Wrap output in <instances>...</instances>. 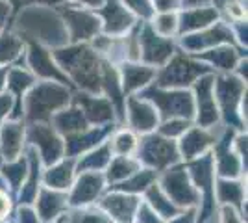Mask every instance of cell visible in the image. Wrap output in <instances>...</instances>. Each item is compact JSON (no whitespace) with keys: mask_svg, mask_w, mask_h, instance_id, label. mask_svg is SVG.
I'll use <instances>...</instances> for the list:
<instances>
[{"mask_svg":"<svg viewBox=\"0 0 248 223\" xmlns=\"http://www.w3.org/2000/svg\"><path fill=\"white\" fill-rule=\"evenodd\" d=\"M52 56L56 64L65 69L69 80L82 87L85 93L96 95L102 91V60L87 43H73L71 47L56 49Z\"/></svg>","mask_w":248,"mask_h":223,"instance_id":"1","label":"cell"},{"mask_svg":"<svg viewBox=\"0 0 248 223\" xmlns=\"http://www.w3.org/2000/svg\"><path fill=\"white\" fill-rule=\"evenodd\" d=\"M71 91L60 82L45 80L31 86L30 93L24 97V112L30 123H48L50 117L71 103Z\"/></svg>","mask_w":248,"mask_h":223,"instance_id":"2","label":"cell"},{"mask_svg":"<svg viewBox=\"0 0 248 223\" xmlns=\"http://www.w3.org/2000/svg\"><path fill=\"white\" fill-rule=\"evenodd\" d=\"M139 97L152 103L157 110V116L163 119H172V117L191 119L195 116V99L187 89H167L157 86L150 87L146 86Z\"/></svg>","mask_w":248,"mask_h":223,"instance_id":"3","label":"cell"},{"mask_svg":"<svg viewBox=\"0 0 248 223\" xmlns=\"http://www.w3.org/2000/svg\"><path fill=\"white\" fill-rule=\"evenodd\" d=\"M245 93H247V82L239 76L220 74L217 78H213V95L218 103V114H222L228 127H243L239 104H241Z\"/></svg>","mask_w":248,"mask_h":223,"instance_id":"4","label":"cell"},{"mask_svg":"<svg viewBox=\"0 0 248 223\" xmlns=\"http://www.w3.org/2000/svg\"><path fill=\"white\" fill-rule=\"evenodd\" d=\"M209 73V67L202 65L200 60L191 58L187 54H172L170 60L163 65L159 73H155L157 87H167V89H186L202 74Z\"/></svg>","mask_w":248,"mask_h":223,"instance_id":"5","label":"cell"},{"mask_svg":"<svg viewBox=\"0 0 248 223\" xmlns=\"http://www.w3.org/2000/svg\"><path fill=\"white\" fill-rule=\"evenodd\" d=\"M137 160L146 164L150 170H165L180 160L178 145L161 134H148L137 143Z\"/></svg>","mask_w":248,"mask_h":223,"instance_id":"6","label":"cell"},{"mask_svg":"<svg viewBox=\"0 0 248 223\" xmlns=\"http://www.w3.org/2000/svg\"><path fill=\"white\" fill-rule=\"evenodd\" d=\"M139 39V60L150 67H163L176 52V45L170 37H163L150 26V22L143 24L137 34Z\"/></svg>","mask_w":248,"mask_h":223,"instance_id":"7","label":"cell"},{"mask_svg":"<svg viewBox=\"0 0 248 223\" xmlns=\"http://www.w3.org/2000/svg\"><path fill=\"white\" fill-rule=\"evenodd\" d=\"M159 188L165 191V195L176 206H195L200 201V191L191 182L186 168H182V166L169 168L165 175L161 177Z\"/></svg>","mask_w":248,"mask_h":223,"instance_id":"8","label":"cell"},{"mask_svg":"<svg viewBox=\"0 0 248 223\" xmlns=\"http://www.w3.org/2000/svg\"><path fill=\"white\" fill-rule=\"evenodd\" d=\"M60 13L69 30V37L73 43H85L98 35L102 30V22L93 11L80 10L78 6H62Z\"/></svg>","mask_w":248,"mask_h":223,"instance_id":"9","label":"cell"},{"mask_svg":"<svg viewBox=\"0 0 248 223\" xmlns=\"http://www.w3.org/2000/svg\"><path fill=\"white\" fill-rule=\"evenodd\" d=\"M213 78L211 74H202L197 78L195 84V114H197L198 127L211 128L218 121V108L217 101L213 95Z\"/></svg>","mask_w":248,"mask_h":223,"instance_id":"10","label":"cell"},{"mask_svg":"<svg viewBox=\"0 0 248 223\" xmlns=\"http://www.w3.org/2000/svg\"><path fill=\"white\" fill-rule=\"evenodd\" d=\"M28 139L39 149L41 158L46 166H52L58 160H62L65 153V143L60 132L48 123H31L28 128Z\"/></svg>","mask_w":248,"mask_h":223,"instance_id":"11","label":"cell"},{"mask_svg":"<svg viewBox=\"0 0 248 223\" xmlns=\"http://www.w3.org/2000/svg\"><path fill=\"white\" fill-rule=\"evenodd\" d=\"M180 43H182V47L189 54H195L198 51L213 49V47L222 45V43H233V32L228 28L226 24L217 21V24L213 22L207 28H202L198 32H191L182 35Z\"/></svg>","mask_w":248,"mask_h":223,"instance_id":"12","label":"cell"},{"mask_svg":"<svg viewBox=\"0 0 248 223\" xmlns=\"http://www.w3.org/2000/svg\"><path fill=\"white\" fill-rule=\"evenodd\" d=\"M94 13L102 19V30L106 35H123L130 28H134L135 19L134 13L124 6L121 0H104L100 8H96Z\"/></svg>","mask_w":248,"mask_h":223,"instance_id":"13","label":"cell"},{"mask_svg":"<svg viewBox=\"0 0 248 223\" xmlns=\"http://www.w3.org/2000/svg\"><path fill=\"white\" fill-rule=\"evenodd\" d=\"M28 65L35 76H41L45 80L60 82V84H71L69 76L63 73L62 67L56 64L50 51H46L41 43L28 41Z\"/></svg>","mask_w":248,"mask_h":223,"instance_id":"14","label":"cell"},{"mask_svg":"<svg viewBox=\"0 0 248 223\" xmlns=\"http://www.w3.org/2000/svg\"><path fill=\"white\" fill-rule=\"evenodd\" d=\"M124 110H128L126 112L128 114V121H130V127L134 128L135 132L148 134L159 123L157 110L154 108L152 103H148L143 97H128L124 101Z\"/></svg>","mask_w":248,"mask_h":223,"instance_id":"15","label":"cell"},{"mask_svg":"<svg viewBox=\"0 0 248 223\" xmlns=\"http://www.w3.org/2000/svg\"><path fill=\"white\" fill-rule=\"evenodd\" d=\"M71 101L83 112L87 123L102 127V125H108L109 121H113L115 108L109 103V99H106V97H98L83 91V93H76L74 99H71Z\"/></svg>","mask_w":248,"mask_h":223,"instance_id":"16","label":"cell"},{"mask_svg":"<svg viewBox=\"0 0 248 223\" xmlns=\"http://www.w3.org/2000/svg\"><path fill=\"white\" fill-rule=\"evenodd\" d=\"M106 179L98 171H83L80 173L78 181L73 184V191L69 195V205L76 206H87L94 203L104 190Z\"/></svg>","mask_w":248,"mask_h":223,"instance_id":"17","label":"cell"},{"mask_svg":"<svg viewBox=\"0 0 248 223\" xmlns=\"http://www.w3.org/2000/svg\"><path fill=\"white\" fill-rule=\"evenodd\" d=\"M139 197L134 193H124V191L115 190L113 193L106 195L100 201V208L108 214L111 220L119 223H134L135 212L139 208Z\"/></svg>","mask_w":248,"mask_h":223,"instance_id":"18","label":"cell"},{"mask_svg":"<svg viewBox=\"0 0 248 223\" xmlns=\"http://www.w3.org/2000/svg\"><path fill=\"white\" fill-rule=\"evenodd\" d=\"M217 143V136L213 132H209L204 127H189L180 136V143H178V153L180 156L186 160L198 158L200 154H204L207 149L213 147Z\"/></svg>","mask_w":248,"mask_h":223,"instance_id":"19","label":"cell"},{"mask_svg":"<svg viewBox=\"0 0 248 223\" xmlns=\"http://www.w3.org/2000/svg\"><path fill=\"white\" fill-rule=\"evenodd\" d=\"M230 136H232V132L226 130L224 138L213 145L215 147L213 166H217L218 175L222 179H235L241 175V170H243V162L239 158V154L235 151H230Z\"/></svg>","mask_w":248,"mask_h":223,"instance_id":"20","label":"cell"},{"mask_svg":"<svg viewBox=\"0 0 248 223\" xmlns=\"http://www.w3.org/2000/svg\"><path fill=\"white\" fill-rule=\"evenodd\" d=\"M218 10L211 6H200V8H187L178 15V35H186L191 32H198L207 28L209 24L217 22Z\"/></svg>","mask_w":248,"mask_h":223,"instance_id":"21","label":"cell"},{"mask_svg":"<svg viewBox=\"0 0 248 223\" xmlns=\"http://www.w3.org/2000/svg\"><path fill=\"white\" fill-rule=\"evenodd\" d=\"M35 208L37 216L43 222H56L69 205V197L62 190H52V188H43L35 195Z\"/></svg>","mask_w":248,"mask_h":223,"instance_id":"22","label":"cell"},{"mask_svg":"<svg viewBox=\"0 0 248 223\" xmlns=\"http://www.w3.org/2000/svg\"><path fill=\"white\" fill-rule=\"evenodd\" d=\"M155 67H150L146 64H137V62H128L123 65L121 71V86H123L124 95L134 93L137 89H143L155 78Z\"/></svg>","mask_w":248,"mask_h":223,"instance_id":"23","label":"cell"},{"mask_svg":"<svg viewBox=\"0 0 248 223\" xmlns=\"http://www.w3.org/2000/svg\"><path fill=\"white\" fill-rule=\"evenodd\" d=\"M111 130L109 125H102V127H94V128H85L78 134L73 136H67L65 141V153L69 156H76L80 153H87L91 149L98 147L102 143V139L108 136V132Z\"/></svg>","mask_w":248,"mask_h":223,"instance_id":"24","label":"cell"},{"mask_svg":"<svg viewBox=\"0 0 248 223\" xmlns=\"http://www.w3.org/2000/svg\"><path fill=\"white\" fill-rule=\"evenodd\" d=\"M22 138H24V123L19 119H13L2 125L0 130V154L4 158L11 160L19 158L22 149Z\"/></svg>","mask_w":248,"mask_h":223,"instance_id":"25","label":"cell"},{"mask_svg":"<svg viewBox=\"0 0 248 223\" xmlns=\"http://www.w3.org/2000/svg\"><path fill=\"white\" fill-rule=\"evenodd\" d=\"M6 86L10 89V95L15 101V114L13 119L22 117V99L26 95V91L33 86V74L28 73L22 67H10L8 69V76H6Z\"/></svg>","mask_w":248,"mask_h":223,"instance_id":"26","label":"cell"},{"mask_svg":"<svg viewBox=\"0 0 248 223\" xmlns=\"http://www.w3.org/2000/svg\"><path fill=\"white\" fill-rule=\"evenodd\" d=\"M50 123L54 125V128L63 134V136H73V134H78L87 128V119L83 116V112L80 108L73 104L71 108H62L58 110L54 116L50 117Z\"/></svg>","mask_w":248,"mask_h":223,"instance_id":"27","label":"cell"},{"mask_svg":"<svg viewBox=\"0 0 248 223\" xmlns=\"http://www.w3.org/2000/svg\"><path fill=\"white\" fill-rule=\"evenodd\" d=\"M100 84H102V91L106 93V99H109L113 108H117V114L121 116V119H124V101H126V97H124L123 86H121V76L109 62H102Z\"/></svg>","mask_w":248,"mask_h":223,"instance_id":"28","label":"cell"},{"mask_svg":"<svg viewBox=\"0 0 248 223\" xmlns=\"http://www.w3.org/2000/svg\"><path fill=\"white\" fill-rule=\"evenodd\" d=\"M195 58H197V60H204V62H207L209 65H213L215 69L224 71V73L235 69L239 64V60H241L239 52L233 47H230V45H222V47L217 45V47L207 49L204 52H195Z\"/></svg>","mask_w":248,"mask_h":223,"instance_id":"29","label":"cell"},{"mask_svg":"<svg viewBox=\"0 0 248 223\" xmlns=\"http://www.w3.org/2000/svg\"><path fill=\"white\" fill-rule=\"evenodd\" d=\"M45 186L52 190H67L73 186L74 181V160H58L45 171Z\"/></svg>","mask_w":248,"mask_h":223,"instance_id":"30","label":"cell"},{"mask_svg":"<svg viewBox=\"0 0 248 223\" xmlns=\"http://www.w3.org/2000/svg\"><path fill=\"white\" fill-rule=\"evenodd\" d=\"M145 193H146L148 206H150L161 220H172L174 216L180 214V206H176L174 203L167 197L165 191L159 188V184L152 182L145 190Z\"/></svg>","mask_w":248,"mask_h":223,"instance_id":"31","label":"cell"},{"mask_svg":"<svg viewBox=\"0 0 248 223\" xmlns=\"http://www.w3.org/2000/svg\"><path fill=\"white\" fill-rule=\"evenodd\" d=\"M137 170H141L139 160H134L132 156H117V158L109 160L104 179L117 184V182H123L124 179H128L130 175H134Z\"/></svg>","mask_w":248,"mask_h":223,"instance_id":"32","label":"cell"},{"mask_svg":"<svg viewBox=\"0 0 248 223\" xmlns=\"http://www.w3.org/2000/svg\"><path fill=\"white\" fill-rule=\"evenodd\" d=\"M111 147H109V141H106L100 147H94L89 151V154H85L80 162H78V168L76 170L83 173V171H100L104 168H108L109 160H111Z\"/></svg>","mask_w":248,"mask_h":223,"instance_id":"33","label":"cell"},{"mask_svg":"<svg viewBox=\"0 0 248 223\" xmlns=\"http://www.w3.org/2000/svg\"><path fill=\"white\" fill-rule=\"evenodd\" d=\"M28 160H30V171H28L30 177H28V181H26V184L22 186L21 193H19L21 205L31 203L35 199L37 191H39V186H37V182H39V158H37V151L35 149H30Z\"/></svg>","mask_w":248,"mask_h":223,"instance_id":"34","label":"cell"},{"mask_svg":"<svg viewBox=\"0 0 248 223\" xmlns=\"http://www.w3.org/2000/svg\"><path fill=\"white\" fill-rule=\"evenodd\" d=\"M152 182H155V171L154 170H137L134 175H130L123 182H117L113 190L124 191V193H137V191H145Z\"/></svg>","mask_w":248,"mask_h":223,"instance_id":"35","label":"cell"},{"mask_svg":"<svg viewBox=\"0 0 248 223\" xmlns=\"http://www.w3.org/2000/svg\"><path fill=\"white\" fill-rule=\"evenodd\" d=\"M217 195L220 203H226V205L241 208L243 199H245V190H243V184L233 181V179H218Z\"/></svg>","mask_w":248,"mask_h":223,"instance_id":"36","label":"cell"},{"mask_svg":"<svg viewBox=\"0 0 248 223\" xmlns=\"http://www.w3.org/2000/svg\"><path fill=\"white\" fill-rule=\"evenodd\" d=\"M22 52V39L15 34L4 32L0 34V67L8 65Z\"/></svg>","mask_w":248,"mask_h":223,"instance_id":"37","label":"cell"},{"mask_svg":"<svg viewBox=\"0 0 248 223\" xmlns=\"http://www.w3.org/2000/svg\"><path fill=\"white\" fill-rule=\"evenodd\" d=\"M137 138L132 130H119L113 138L109 139L111 153L117 156H132L137 151Z\"/></svg>","mask_w":248,"mask_h":223,"instance_id":"38","label":"cell"},{"mask_svg":"<svg viewBox=\"0 0 248 223\" xmlns=\"http://www.w3.org/2000/svg\"><path fill=\"white\" fill-rule=\"evenodd\" d=\"M67 223H113V220L104 212L102 208H87V206H76V210L65 216Z\"/></svg>","mask_w":248,"mask_h":223,"instance_id":"39","label":"cell"},{"mask_svg":"<svg viewBox=\"0 0 248 223\" xmlns=\"http://www.w3.org/2000/svg\"><path fill=\"white\" fill-rule=\"evenodd\" d=\"M155 32L163 37H172L178 34V15L174 11H167V13H157L154 17V22L150 24Z\"/></svg>","mask_w":248,"mask_h":223,"instance_id":"40","label":"cell"},{"mask_svg":"<svg viewBox=\"0 0 248 223\" xmlns=\"http://www.w3.org/2000/svg\"><path fill=\"white\" fill-rule=\"evenodd\" d=\"M2 173L4 177L8 179V182L11 184L13 190H19V186L22 184V181L26 179L28 171H26V162L22 158H15L11 160L10 164L2 166Z\"/></svg>","mask_w":248,"mask_h":223,"instance_id":"41","label":"cell"},{"mask_svg":"<svg viewBox=\"0 0 248 223\" xmlns=\"http://www.w3.org/2000/svg\"><path fill=\"white\" fill-rule=\"evenodd\" d=\"M189 127H191V119L172 117V119H165V123L159 127V134L169 139H174V138H180Z\"/></svg>","mask_w":248,"mask_h":223,"instance_id":"42","label":"cell"},{"mask_svg":"<svg viewBox=\"0 0 248 223\" xmlns=\"http://www.w3.org/2000/svg\"><path fill=\"white\" fill-rule=\"evenodd\" d=\"M126 8H130L132 13L139 15L141 19H152L154 17V6L152 0H121Z\"/></svg>","mask_w":248,"mask_h":223,"instance_id":"43","label":"cell"},{"mask_svg":"<svg viewBox=\"0 0 248 223\" xmlns=\"http://www.w3.org/2000/svg\"><path fill=\"white\" fill-rule=\"evenodd\" d=\"M135 220L137 223H163V220L148 206V203H141L137 212H135Z\"/></svg>","mask_w":248,"mask_h":223,"instance_id":"44","label":"cell"},{"mask_svg":"<svg viewBox=\"0 0 248 223\" xmlns=\"http://www.w3.org/2000/svg\"><path fill=\"white\" fill-rule=\"evenodd\" d=\"M152 6H154V11H157V13H167V11L178 10L180 0H154Z\"/></svg>","mask_w":248,"mask_h":223,"instance_id":"45","label":"cell"},{"mask_svg":"<svg viewBox=\"0 0 248 223\" xmlns=\"http://www.w3.org/2000/svg\"><path fill=\"white\" fill-rule=\"evenodd\" d=\"M10 212H11V199H10V195H8V191H4L2 188H0V223L8 220Z\"/></svg>","mask_w":248,"mask_h":223,"instance_id":"46","label":"cell"},{"mask_svg":"<svg viewBox=\"0 0 248 223\" xmlns=\"http://www.w3.org/2000/svg\"><path fill=\"white\" fill-rule=\"evenodd\" d=\"M11 106H13V97L10 93H0V125L8 117Z\"/></svg>","mask_w":248,"mask_h":223,"instance_id":"47","label":"cell"},{"mask_svg":"<svg viewBox=\"0 0 248 223\" xmlns=\"http://www.w3.org/2000/svg\"><path fill=\"white\" fill-rule=\"evenodd\" d=\"M19 223H39V222H37V216H35V212L31 208L22 206L21 210H19Z\"/></svg>","mask_w":248,"mask_h":223,"instance_id":"48","label":"cell"},{"mask_svg":"<svg viewBox=\"0 0 248 223\" xmlns=\"http://www.w3.org/2000/svg\"><path fill=\"white\" fill-rule=\"evenodd\" d=\"M170 223H195V208H191L189 212H180L178 216H174Z\"/></svg>","mask_w":248,"mask_h":223,"instance_id":"49","label":"cell"},{"mask_svg":"<svg viewBox=\"0 0 248 223\" xmlns=\"http://www.w3.org/2000/svg\"><path fill=\"white\" fill-rule=\"evenodd\" d=\"M222 223H243L241 222V218H239V214L233 210V208H224L222 210Z\"/></svg>","mask_w":248,"mask_h":223,"instance_id":"50","label":"cell"},{"mask_svg":"<svg viewBox=\"0 0 248 223\" xmlns=\"http://www.w3.org/2000/svg\"><path fill=\"white\" fill-rule=\"evenodd\" d=\"M10 2L8 0H0V26H4V22L10 17Z\"/></svg>","mask_w":248,"mask_h":223,"instance_id":"51","label":"cell"},{"mask_svg":"<svg viewBox=\"0 0 248 223\" xmlns=\"http://www.w3.org/2000/svg\"><path fill=\"white\" fill-rule=\"evenodd\" d=\"M211 0H180V6L184 8H200V6H209Z\"/></svg>","mask_w":248,"mask_h":223,"instance_id":"52","label":"cell"},{"mask_svg":"<svg viewBox=\"0 0 248 223\" xmlns=\"http://www.w3.org/2000/svg\"><path fill=\"white\" fill-rule=\"evenodd\" d=\"M73 2L80 4V6H87L91 10H96V8H100L104 4V0H73Z\"/></svg>","mask_w":248,"mask_h":223,"instance_id":"53","label":"cell"},{"mask_svg":"<svg viewBox=\"0 0 248 223\" xmlns=\"http://www.w3.org/2000/svg\"><path fill=\"white\" fill-rule=\"evenodd\" d=\"M8 69L10 67H0V93H2V89H4V86H6V76H8Z\"/></svg>","mask_w":248,"mask_h":223,"instance_id":"54","label":"cell"},{"mask_svg":"<svg viewBox=\"0 0 248 223\" xmlns=\"http://www.w3.org/2000/svg\"><path fill=\"white\" fill-rule=\"evenodd\" d=\"M30 2H35V4H46V6H52V4H58L60 0H30Z\"/></svg>","mask_w":248,"mask_h":223,"instance_id":"55","label":"cell"},{"mask_svg":"<svg viewBox=\"0 0 248 223\" xmlns=\"http://www.w3.org/2000/svg\"><path fill=\"white\" fill-rule=\"evenodd\" d=\"M10 4H13L15 6V10L19 8V4H21V0H10Z\"/></svg>","mask_w":248,"mask_h":223,"instance_id":"56","label":"cell"}]
</instances>
